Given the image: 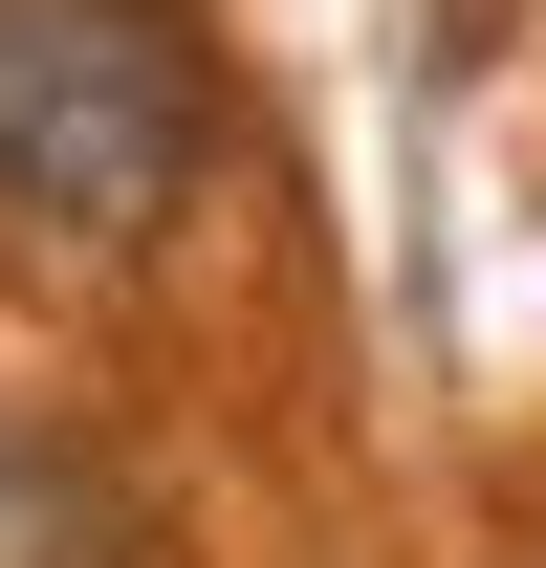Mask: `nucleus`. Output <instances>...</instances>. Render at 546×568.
Instances as JSON below:
<instances>
[{"instance_id": "obj_1", "label": "nucleus", "mask_w": 546, "mask_h": 568, "mask_svg": "<svg viewBox=\"0 0 546 568\" xmlns=\"http://www.w3.org/2000/svg\"><path fill=\"white\" fill-rule=\"evenodd\" d=\"M219 153V67L175 0H0V219L132 263Z\"/></svg>"}]
</instances>
